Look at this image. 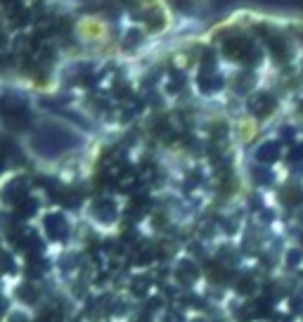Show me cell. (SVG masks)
<instances>
[{
	"instance_id": "17",
	"label": "cell",
	"mask_w": 303,
	"mask_h": 322,
	"mask_svg": "<svg viewBox=\"0 0 303 322\" xmlns=\"http://www.w3.org/2000/svg\"><path fill=\"white\" fill-rule=\"evenodd\" d=\"M5 313V298H2V296H0V315Z\"/></svg>"
},
{
	"instance_id": "6",
	"label": "cell",
	"mask_w": 303,
	"mask_h": 322,
	"mask_svg": "<svg viewBox=\"0 0 303 322\" xmlns=\"http://www.w3.org/2000/svg\"><path fill=\"white\" fill-rule=\"evenodd\" d=\"M95 211H98L100 220H114V218H116V208L112 206V202H100Z\"/></svg>"
},
{
	"instance_id": "3",
	"label": "cell",
	"mask_w": 303,
	"mask_h": 322,
	"mask_svg": "<svg viewBox=\"0 0 303 322\" xmlns=\"http://www.w3.org/2000/svg\"><path fill=\"white\" fill-rule=\"evenodd\" d=\"M17 298H19V301H24V304H36V301H38L36 286L28 284V282L19 284V286H17Z\"/></svg>"
},
{
	"instance_id": "5",
	"label": "cell",
	"mask_w": 303,
	"mask_h": 322,
	"mask_svg": "<svg viewBox=\"0 0 303 322\" xmlns=\"http://www.w3.org/2000/svg\"><path fill=\"white\" fill-rule=\"evenodd\" d=\"M150 278H133V282H130V289H133V294L140 298V296H147V292H150Z\"/></svg>"
},
{
	"instance_id": "7",
	"label": "cell",
	"mask_w": 303,
	"mask_h": 322,
	"mask_svg": "<svg viewBox=\"0 0 303 322\" xmlns=\"http://www.w3.org/2000/svg\"><path fill=\"white\" fill-rule=\"evenodd\" d=\"M254 289H256V280H251L249 275H244V278L237 280V292H240L242 296H251Z\"/></svg>"
},
{
	"instance_id": "14",
	"label": "cell",
	"mask_w": 303,
	"mask_h": 322,
	"mask_svg": "<svg viewBox=\"0 0 303 322\" xmlns=\"http://www.w3.org/2000/svg\"><path fill=\"white\" fill-rule=\"evenodd\" d=\"M10 322H28L26 315H22V313H12L10 315Z\"/></svg>"
},
{
	"instance_id": "11",
	"label": "cell",
	"mask_w": 303,
	"mask_h": 322,
	"mask_svg": "<svg viewBox=\"0 0 303 322\" xmlns=\"http://www.w3.org/2000/svg\"><path fill=\"white\" fill-rule=\"evenodd\" d=\"M76 258H78L76 254H69V256H64L62 263H60V266H62V270H72L74 266H76Z\"/></svg>"
},
{
	"instance_id": "16",
	"label": "cell",
	"mask_w": 303,
	"mask_h": 322,
	"mask_svg": "<svg viewBox=\"0 0 303 322\" xmlns=\"http://www.w3.org/2000/svg\"><path fill=\"white\" fill-rule=\"evenodd\" d=\"M275 322H289V318L286 315H275Z\"/></svg>"
},
{
	"instance_id": "12",
	"label": "cell",
	"mask_w": 303,
	"mask_h": 322,
	"mask_svg": "<svg viewBox=\"0 0 303 322\" xmlns=\"http://www.w3.org/2000/svg\"><path fill=\"white\" fill-rule=\"evenodd\" d=\"M24 204L26 206H22V208H19V214L24 216V218H28V216L36 214V202H24Z\"/></svg>"
},
{
	"instance_id": "9",
	"label": "cell",
	"mask_w": 303,
	"mask_h": 322,
	"mask_svg": "<svg viewBox=\"0 0 303 322\" xmlns=\"http://www.w3.org/2000/svg\"><path fill=\"white\" fill-rule=\"evenodd\" d=\"M301 260H303V251L301 249H289L286 251V266H289V268H296Z\"/></svg>"
},
{
	"instance_id": "15",
	"label": "cell",
	"mask_w": 303,
	"mask_h": 322,
	"mask_svg": "<svg viewBox=\"0 0 303 322\" xmlns=\"http://www.w3.org/2000/svg\"><path fill=\"white\" fill-rule=\"evenodd\" d=\"M166 322H182V318H178V315L173 313V315H168V318H166Z\"/></svg>"
},
{
	"instance_id": "1",
	"label": "cell",
	"mask_w": 303,
	"mask_h": 322,
	"mask_svg": "<svg viewBox=\"0 0 303 322\" xmlns=\"http://www.w3.org/2000/svg\"><path fill=\"white\" fill-rule=\"evenodd\" d=\"M196 278H199V266H196L194 260H180L178 268H176V280H178L182 286H192L196 282Z\"/></svg>"
},
{
	"instance_id": "2",
	"label": "cell",
	"mask_w": 303,
	"mask_h": 322,
	"mask_svg": "<svg viewBox=\"0 0 303 322\" xmlns=\"http://www.w3.org/2000/svg\"><path fill=\"white\" fill-rule=\"evenodd\" d=\"M45 232L50 240H64L66 234H69V228L64 223V218L60 214H52L45 218Z\"/></svg>"
},
{
	"instance_id": "13",
	"label": "cell",
	"mask_w": 303,
	"mask_h": 322,
	"mask_svg": "<svg viewBox=\"0 0 303 322\" xmlns=\"http://www.w3.org/2000/svg\"><path fill=\"white\" fill-rule=\"evenodd\" d=\"M292 310H303V296L301 294H296V296H292Z\"/></svg>"
},
{
	"instance_id": "4",
	"label": "cell",
	"mask_w": 303,
	"mask_h": 322,
	"mask_svg": "<svg viewBox=\"0 0 303 322\" xmlns=\"http://www.w3.org/2000/svg\"><path fill=\"white\" fill-rule=\"evenodd\" d=\"M154 258H156V249H152V246H144V249L135 251V263L138 266H150Z\"/></svg>"
},
{
	"instance_id": "8",
	"label": "cell",
	"mask_w": 303,
	"mask_h": 322,
	"mask_svg": "<svg viewBox=\"0 0 303 322\" xmlns=\"http://www.w3.org/2000/svg\"><path fill=\"white\" fill-rule=\"evenodd\" d=\"M0 272H5V275L17 272V266H14V260H12L10 254H0Z\"/></svg>"
},
{
	"instance_id": "10",
	"label": "cell",
	"mask_w": 303,
	"mask_h": 322,
	"mask_svg": "<svg viewBox=\"0 0 303 322\" xmlns=\"http://www.w3.org/2000/svg\"><path fill=\"white\" fill-rule=\"evenodd\" d=\"M38 322H62V313L54 310V308H48V310L40 313V320Z\"/></svg>"
}]
</instances>
